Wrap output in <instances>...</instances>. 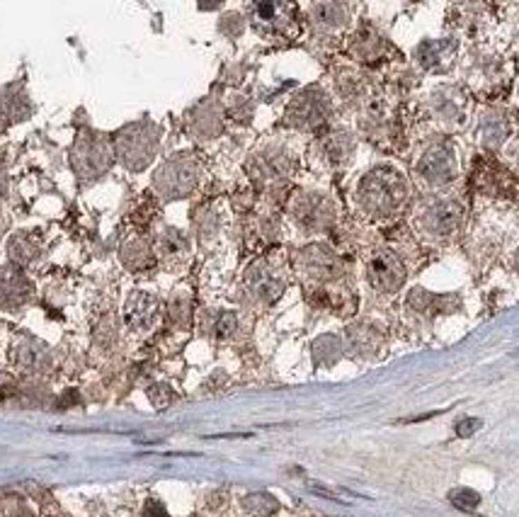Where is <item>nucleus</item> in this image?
I'll return each instance as SVG.
<instances>
[{
  "label": "nucleus",
  "instance_id": "obj_1",
  "mask_svg": "<svg viewBox=\"0 0 519 517\" xmlns=\"http://www.w3.org/2000/svg\"><path fill=\"white\" fill-rule=\"evenodd\" d=\"M406 182L393 170H374L359 185V202L376 216H388L406 202Z\"/></svg>",
  "mask_w": 519,
  "mask_h": 517
},
{
  "label": "nucleus",
  "instance_id": "obj_2",
  "mask_svg": "<svg viewBox=\"0 0 519 517\" xmlns=\"http://www.w3.org/2000/svg\"><path fill=\"white\" fill-rule=\"evenodd\" d=\"M366 277L379 292H396L406 279V270L391 250H379L369 258Z\"/></svg>",
  "mask_w": 519,
  "mask_h": 517
},
{
  "label": "nucleus",
  "instance_id": "obj_3",
  "mask_svg": "<svg viewBox=\"0 0 519 517\" xmlns=\"http://www.w3.org/2000/svg\"><path fill=\"white\" fill-rule=\"evenodd\" d=\"M155 146H158V136L153 131H144V126H134L131 131H124L122 139H119V156L129 168H144Z\"/></svg>",
  "mask_w": 519,
  "mask_h": 517
},
{
  "label": "nucleus",
  "instance_id": "obj_4",
  "mask_svg": "<svg viewBox=\"0 0 519 517\" xmlns=\"http://www.w3.org/2000/svg\"><path fill=\"white\" fill-rule=\"evenodd\" d=\"M417 173L425 182L430 185H444L456 175V158L449 146H437L427 151L425 158L417 163Z\"/></svg>",
  "mask_w": 519,
  "mask_h": 517
},
{
  "label": "nucleus",
  "instance_id": "obj_5",
  "mask_svg": "<svg viewBox=\"0 0 519 517\" xmlns=\"http://www.w3.org/2000/svg\"><path fill=\"white\" fill-rule=\"evenodd\" d=\"M461 209L454 202H432L417 216V226L427 231L430 236H449L459 224Z\"/></svg>",
  "mask_w": 519,
  "mask_h": 517
},
{
  "label": "nucleus",
  "instance_id": "obj_6",
  "mask_svg": "<svg viewBox=\"0 0 519 517\" xmlns=\"http://www.w3.org/2000/svg\"><path fill=\"white\" fill-rule=\"evenodd\" d=\"M194 182H197L194 165L185 158L170 160L158 173V180H155V185H158L168 197H182L185 192H189V189L194 187Z\"/></svg>",
  "mask_w": 519,
  "mask_h": 517
},
{
  "label": "nucleus",
  "instance_id": "obj_7",
  "mask_svg": "<svg viewBox=\"0 0 519 517\" xmlns=\"http://www.w3.org/2000/svg\"><path fill=\"white\" fill-rule=\"evenodd\" d=\"M73 163L80 175H85V178H97L109 163L107 146L100 139H95V136H85V139H80L78 146H75Z\"/></svg>",
  "mask_w": 519,
  "mask_h": 517
},
{
  "label": "nucleus",
  "instance_id": "obj_8",
  "mask_svg": "<svg viewBox=\"0 0 519 517\" xmlns=\"http://www.w3.org/2000/svg\"><path fill=\"white\" fill-rule=\"evenodd\" d=\"M294 216L306 229H325L332 221V207L328 204V199L306 194V197H299L294 204Z\"/></svg>",
  "mask_w": 519,
  "mask_h": 517
},
{
  "label": "nucleus",
  "instance_id": "obj_9",
  "mask_svg": "<svg viewBox=\"0 0 519 517\" xmlns=\"http://www.w3.org/2000/svg\"><path fill=\"white\" fill-rule=\"evenodd\" d=\"M325 115H328L325 100H321L313 93L301 95V97L289 107V122H294V124L301 126V129H316V126H321L323 122H325Z\"/></svg>",
  "mask_w": 519,
  "mask_h": 517
},
{
  "label": "nucleus",
  "instance_id": "obj_10",
  "mask_svg": "<svg viewBox=\"0 0 519 517\" xmlns=\"http://www.w3.org/2000/svg\"><path fill=\"white\" fill-rule=\"evenodd\" d=\"M301 270L313 279H330L337 274L340 270V263L337 258L330 253L328 248H321V245H313V248L303 250L301 253Z\"/></svg>",
  "mask_w": 519,
  "mask_h": 517
},
{
  "label": "nucleus",
  "instance_id": "obj_11",
  "mask_svg": "<svg viewBox=\"0 0 519 517\" xmlns=\"http://www.w3.org/2000/svg\"><path fill=\"white\" fill-rule=\"evenodd\" d=\"M30 282L17 270H0V303L3 306H17L30 299Z\"/></svg>",
  "mask_w": 519,
  "mask_h": 517
},
{
  "label": "nucleus",
  "instance_id": "obj_12",
  "mask_svg": "<svg viewBox=\"0 0 519 517\" xmlns=\"http://www.w3.org/2000/svg\"><path fill=\"white\" fill-rule=\"evenodd\" d=\"M158 314V299L151 294H134L126 306V321L131 328H149Z\"/></svg>",
  "mask_w": 519,
  "mask_h": 517
},
{
  "label": "nucleus",
  "instance_id": "obj_13",
  "mask_svg": "<svg viewBox=\"0 0 519 517\" xmlns=\"http://www.w3.org/2000/svg\"><path fill=\"white\" fill-rule=\"evenodd\" d=\"M250 279H252V292L263 299V301H274V299L279 297V292H282V282H279L274 274L255 272Z\"/></svg>",
  "mask_w": 519,
  "mask_h": 517
},
{
  "label": "nucleus",
  "instance_id": "obj_14",
  "mask_svg": "<svg viewBox=\"0 0 519 517\" xmlns=\"http://www.w3.org/2000/svg\"><path fill=\"white\" fill-rule=\"evenodd\" d=\"M160 253L165 255V258H182L185 253H187V241L182 238V234L180 231H165L163 238H160Z\"/></svg>",
  "mask_w": 519,
  "mask_h": 517
},
{
  "label": "nucleus",
  "instance_id": "obj_15",
  "mask_svg": "<svg viewBox=\"0 0 519 517\" xmlns=\"http://www.w3.org/2000/svg\"><path fill=\"white\" fill-rule=\"evenodd\" d=\"M10 250H12V258L20 260V263H30V260H35L37 255H39V248H37L35 243H30L27 236H17L10 243Z\"/></svg>",
  "mask_w": 519,
  "mask_h": 517
},
{
  "label": "nucleus",
  "instance_id": "obj_16",
  "mask_svg": "<svg viewBox=\"0 0 519 517\" xmlns=\"http://www.w3.org/2000/svg\"><path fill=\"white\" fill-rule=\"evenodd\" d=\"M449 500L454 502L459 510H475L480 505V496L471 488H456L449 493Z\"/></svg>",
  "mask_w": 519,
  "mask_h": 517
},
{
  "label": "nucleus",
  "instance_id": "obj_17",
  "mask_svg": "<svg viewBox=\"0 0 519 517\" xmlns=\"http://www.w3.org/2000/svg\"><path fill=\"white\" fill-rule=\"evenodd\" d=\"M352 144L345 139V134H332L330 139L325 141V153L330 160H342L347 158V153H350Z\"/></svg>",
  "mask_w": 519,
  "mask_h": 517
},
{
  "label": "nucleus",
  "instance_id": "obj_18",
  "mask_svg": "<svg viewBox=\"0 0 519 517\" xmlns=\"http://www.w3.org/2000/svg\"><path fill=\"white\" fill-rule=\"evenodd\" d=\"M236 328V316L233 314H221L216 321V333L218 335H228L231 330Z\"/></svg>",
  "mask_w": 519,
  "mask_h": 517
},
{
  "label": "nucleus",
  "instance_id": "obj_19",
  "mask_svg": "<svg viewBox=\"0 0 519 517\" xmlns=\"http://www.w3.org/2000/svg\"><path fill=\"white\" fill-rule=\"evenodd\" d=\"M478 428H480V420L466 418V420H461V423L456 425V433H459V438H469V435H473Z\"/></svg>",
  "mask_w": 519,
  "mask_h": 517
},
{
  "label": "nucleus",
  "instance_id": "obj_20",
  "mask_svg": "<svg viewBox=\"0 0 519 517\" xmlns=\"http://www.w3.org/2000/svg\"><path fill=\"white\" fill-rule=\"evenodd\" d=\"M146 517H165V510L160 502H149V507H146Z\"/></svg>",
  "mask_w": 519,
  "mask_h": 517
},
{
  "label": "nucleus",
  "instance_id": "obj_21",
  "mask_svg": "<svg viewBox=\"0 0 519 517\" xmlns=\"http://www.w3.org/2000/svg\"><path fill=\"white\" fill-rule=\"evenodd\" d=\"M514 267H517V272H519V250H517V255H514Z\"/></svg>",
  "mask_w": 519,
  "mask_h": 517
}]
</instances>
